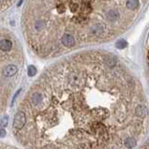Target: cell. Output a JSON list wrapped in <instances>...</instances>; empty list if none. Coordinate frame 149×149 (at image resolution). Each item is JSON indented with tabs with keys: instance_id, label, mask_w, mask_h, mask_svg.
<instances>
[{
	"instance_id": "1",
	"label": "cell",
	"mask_w": 149,
	"mask_h": 149,
	"mask_svg": "<svg viewBox=\"0 0 149 149\" xmlns=\"http://www.w3.org/2000/svg\"><path fill=\"white\" fill-rule=\"evenodd\" d=\"M146 119L142 88L125 64L88 51L57 61L34 81L13 134L24 149H134Z\"/></svg>"
},
{
	"instance_id": "2",
	"label": "cell",
	"mask_w": 149,
	"mask_h": 149,
	"mask_svg": "<svg viewBox=\"0 0 149 149\" xmlns=\"http://www.w3.org/2000/svg\"><path fill=\"white\" fill-rule=\"evenodd\" d=\"M148 0H26L22 33L33 54L55 58L111 41L136 24Z\"/></svg>"
},
{
	"instance_id": "3",
	"label": "cell",
	"mask_w": 149,
	"mask_h": 149,
	"mask_svg": "<svg viewBox=\"0 0 149 149\" xmlns=\"http://www.w3.org/2000/svg\"><path fill=\"white\" fill-rule=\"evenodd\" d=\"M24 58L18 38L0 29V115L6 110L21 79Z\"/></svg>"
},
{
	"instance_id": "4",
	"label": "cell",
	"mask_w": 149,
	"mask_h": 149,
	"mask_svg": "<svg viewBox=\"0 0 149 149\" xmlns=\"http://www.w3.org/2000/svg\"><path fill=\"white\" fill-rule=\"evenodd\" d=\"M15 2L16 0H0V14L9 9Z\"/></svg>"
},
{
	"instance_id": "5",
	"label": "cell",
	"mask_w": 149,
	"mask_h": 149,
	"mask_svg": "<svg viewBox=\"0 0 149 149\" xmlns=\"http://www.w3.org/2000/svg\"><path fill=\"white\" fill-rule=\"evenodd\" d=\"M0 149H19V148L14 147V146H11L9 144H5V143L0 142Z\"/></svg>"
},
{
	"instance_id": "6",
	"label": "cell",
	"mask_w": 149,
	"mask_h": 149,
	"mask_svg": "<svg viewBox=\"0 0 149 149\" xmlns=\"http://www.w3.org/2000/svg\"><path fill=\"white\" fill-rule=\"evenodd\" d=\"M35 73H36V69L34 68V66L29 67V76H34Z\"/></svg>"
},
{
	"instance_id": "7",
	"label": "cell",
	"mask_w": 149,
	"mask_h": 149,
	"mask_svg": "<svg viewBox=\"0 0 149 149\" xmlns=\"http://www.w3.org/2000/svg\"><path fill=\"white\" fill-rule=\"evenodd\" d=\"M140 149H149V142H147L146 144H144Z\"/></svg>"
}]
</instances>
